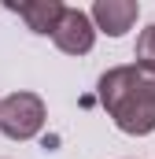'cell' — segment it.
<instances>
[{
  "instance_id": "5b68a950",
  "label": "cell",
  "mask_w": 155,
  "mask_h": 159,
  "mask_svg": "<svg viewBox=\"0 0 155 159\" xmlns=\"http://www.w3.org/2000/svg\"><path fill=\"white\" fill-rule=\"evenodd\" d=\"M7 11H15L33 34H55L67 4H59V0H19V4H7Z\"/></svg>"
},
{
  "instance_id": "8992f818",
  "label": "cell",
  "mask_w": 155,
  "mask_h": 159,
  "mask_svg": "<svg viewBox=\"0 0 155 159\" xmlns=\"http://www.w3.org/2000/svg\"><path fill=\"white\" fill-rule=\"evenodd\" d=\"M137 67L144 70V74H152L155 78V22L148 30H140V37H137Z\"/></svg>"
},
{
  "instance_id": "3957f363",
  "label": "cell",
  "mask_w": 155,
  "mask_h": 159,
  "mask_svg": "<svg viewBox=\"0 0 155 159\" xmlns=\"http://www.w3.org/2000/svg\"><path fill=\"white\" fill-rule=\"evenodd\" d=\"M55 48L59 52H67V56H85V52H92V44H96V22H92V15L89 11H81V7H67L63 11V22L55 26Z\"/></svg>"
},
{
  "instance_id": "277c9868",
  "label": "cell",
  "mask_w": 155,
  "mask_h": 159,
  "mask_svg": "<svg viewBox=\"0 0 155 159\" xmlns=\"http://www.w3.org/2000/svg\"><path fill=\"white\" fill-rule=\"evenodd\" d=\"M89 15H92L96 30H104L107 37H122L126 30H133V22L140 15V4L137 0H96Z\"/></svg>"
},
{
  "instance_id": "6da1fadb",
  "label": "cell",
  "mask_w": 155,
  "mask_h": 159,
  "mask_svg": "<svg viewBox=\"0 0 155 159\" xmlns=\"http://www.w3.org/2000/svg\"><path fill=\"white\" fill-rule=\"evenodd\" d=\"M100 104L129 137H148L155 129V78L144 74L137 63L111 67L100 78Z\"/></svg>"
},
{
  "instance_id": "7a4b0ae2",
  "label": "cell",
  "mask_w": 155,
  "mask_h": 159,
  "mask_svg": "<svg viewBox=\"0 0 155 159\" xmlns=\"http://www.w3.org/2000/svg\"><path fill=\"white\" fill-rule=\"evenodd\" d=\"M44 126V100L37 93H11L0 100V133L7 141H33Z\"/></svg>"
}]
</instances>
